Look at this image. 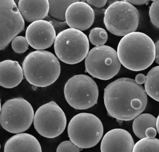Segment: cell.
Segmentation results:
<instances>
[{"label": "cell", "mask_w": 159, "mask_h": 152, "mask_svg": "<svg viewBox=\"0 0 159 152\" xmlns=\"http://www.w3.org/2000/svg\"><path fill=\"white\" fill-rule=\"evenodd\" d=\"M105 107L112 117L119 120L134 119L145 110L147 94L135 80L119 78L109 83L104 90Z\"/></svg>", "instance_id": "cell-1"}, {"label": "cell", "mask_w": 159, "mask_h": 152, "mask_svg": "<svg viewBox=\"0 0 159 152\" xmlns=\"http://www.w3.org/2000/svg\"><path fill=\"white\" fill-rule=\"evenodd\" d=\"M119 61L125 68L139 71L148 68L155 58V45L147 34L133 32L124 35L117 48Z\"/></svg>", "instance_id": "cell-2"}, {"label": "cell", "mask_w": 159, "mask_h": 152, "mask_svg": "<svg viewBox=\"0 0 159 152\" xmlns=\"http://www.w3.org/2000/svg\"><path fill=\"white\" fill-rule=\"evenodd\" d=\"M24 74L27 81L37 87H47L60 76L61 68L58 58L47 50L29 53L22 62Z\"/></svg>", "instance_id": "cell-3"}, {"label": "cell", "mask_w": 159, "mask_h": 152, "mask_svg": "<svg viewBox=\"0 0 159 152\" xmlns=\"http://www.w3.org/2000/svg\"><path fill=\"white\" fill-rule=\"evenodd\" d=\"M53 48L60 61L74 65L86 58L89 49V39L82 31L68 28L57 35Z\"/></svg>", "instance_id": "cell-4"}, {"label": "cell", "mask_w": 159, "mask_h": 152, "mask_svg": "<svg viewBox=\"0 0 159 152\" xmlns=\"http://www.w3.org/2000/svg\"><path fill=\"white\" fill-rule=\"evenodd\" d=\"M70 140L81 148L96 146L103 135L101 120L93 114L82 112L75 115L68 125Z\"/></svg>", "instance_id": "cell-5"}, {"label": "cell", "mask_w": 159, "mask_h": 152, "mask_svg": "<svg viewBox=\"0 0 159 152\" xmlns=\"http://www.w3.org/2000/svg\"><path fill=\"white\" fill-rule=\"evenodd\" d=\"M34 118L32 106L22 97L7 100L1 107V125L5 130L11 133H20L28 130Z\"/></svg>", "instance_id": "cell-6"}, {"label": "cell", "mask_w": 159, "mask_h": 152, "mask_svg": "<svg viewBox=\"0 0 159 152\" xmlns=\"http://www.w3.org/2000/svg\"><path fill=\"white\" fill-rule=\"evenodd\" d=\"M104 24L108 31L116 36H124L135 32L139 23V12L130 3L116 2L106 10Z\"/></svg>", "instance_id": "cell-7"}, {"label": "cell", "mask_w": 159, "mask_h": 152, "mask_svg": "<svg viewBox=\"0 0 159 152\" xmlns=\"http://www.w3.org/2000/svg\"><path fill=\"white\" fill-rule=\"evenodd\" d=\"M64 96L71 107L84 110L97 103L99 89L96 82L91 77L83 74H76L65 83Z\"/></svg>", "instance_id": "cell-8"}, {"label": "cell", "mask_w": 159, "mask_h": 152, "mask_svg": "<svg viewBox=\"0 0 159 152\" xmlns=\"http://www.w3.org/2000/svg\"><path fill=\"white\" fill-rule=\"evenodd\" d=\"M84 65L86 72L101 80L114 78L121 66L117 51L105 45L91 48L85 58Z\"/></svg>", "instance_id": "cell-9"}, {"label": "cell", "mask_w": 159, "mask_h": 152, "mask_svg": "<svg viewBox=\"0 0 159 152\" xmlns=\"http://www.w3.org/2000/svg\"><path fill=\"white\" fill-rule=\"evenodd\" d=\"M34 126L42 136L55 138L61 135L66 125V117L63 110L54 101L46 103L36 110Z\"/></svg>", "instance_id": "cell-10"}, {"label": "cell", "mask_w": 159, "mask_h": 152, "mask_svg": "<svg viewBox=\"0 0 159 152\" xmlns=\"http://www.w3.org/2000/svg\"><path fill=\"white\" fill-rule=\"evenodd\" d=\"M24 19L14 0H0V50L24 30Z\"/></svg>", "instance_id": "cell-11"}, {"label": "cell", "mask_w": 159, "mask_h": 152, "mask_svg": "<svg viewBox=\"0 0 159 152\" xmlns=\"http://www.w3.org/2000/svg\"><path fill=\"white\" fill-rule=\"evenodd\" d=\"M57 35L54 27L47 20L31 22L25 30V38L29 45L37 50L50 47L54 43Z\"/></svg>", "instance_id": "cell-12"}, {"label": "cell", "mask_w": 159, "mask_h": 152, "mask_svg": "<svg viewBox=\"0 0 159 152\" xmlns=\"http://www.w3.org/2000/svg\"><path fill=\"white\" fill-rule=\"evenodd\" d=\"M94 18L93 8L81 1L71 4L65 13V20L69 27L81 31L88 30L93 25Z\"/></svg>", "instance_id": "cell-13"}, {"label": "cell", "mask_w": 159, "mask_h": 152, "mask_svg": "<svg viewBox=\"0 0 159 152\" xmlns=\"http://www.w3.org/2000/svg\"><path fill=\"white\" fill-rule=\"evenodd\" d=\"M134 139L130 133L122 128L107 132L101 143V152H132Z\"/></svg>", "instance_id": "cell-14"}, {"label": "cell", "mask_w": 159, "mask_h": 152, "mask_svg": "<svg viewBox=\"0 0 159 152\" xmlns=\"http://www.w3.org/2000/svg\"><path fill=\"white\" fill-rule=\"evenodd\" d=\"M17 6L27 22L45 19L50 9L48 0H19Z\"/></svg>", "instance_id": "cell-15"}, {"label": "cell", "mask_w": 159, "mask_h": 152, "mask_svg": "<svg viewBox=\"0 0 159 152\" xmlns=\"http://www.w3.org/2000/svg\"><path fill=\"white\" fill-rule=\"evenodd\" d=\"M4 152H42V148L34 136L20 133L7 140L4 146Z\"/></svg>", "instance_id": "cell-16"}, {"label": "cell", "mask_w": 159, "mask_h": 152, "mask_svg": "<svg viewBox=\"0 0 159 152\" xmlns=\"http://www.w3.org/2000/svg\"><path fill=\"white\" fill-rule=\"evenodd\" d=\"M24 71L17 61L6 60L0 63V85L5 88H13L23 79Z\"/></svg>", "instance_id": "cell-17"}, {"label": "cell", "mask_w": 159, "mask_h": 152, "mask_svg": "<svg viewBox=\"0 0 159 152\" xmlns=\"http://www.w3.org/2000/svg\"><path fill=\"white\" fill-rule=\"evenodd\" d=\"M150 127L157 128V118L150 114H140L134 118L132 123L133 132L140 139L147 137L145 132Z\"/></svg>", "instance_id": "cell-18"}, {"label": "cell", "mask_w": 159, "mask_h": 152, "mask_svg": "<svg viewBox=\"0 0 159 152\" xmlns=\"http://www.w3.org/2000/svg\"><path fill=\"white\" fill-rule=\"evenodd\" d=\"M144 84L147 95L159 102V66L152 68L148 72Z\"/></svg>", "instance_id": "cell-19"}, {"label": "cell", "mask_w": 159, "mask_h": 152, "mask_svg": "<svg viewBox=\"0 0 159 152\" xmlns=\"http://www.w3.org/2000/svg\"><path fill=\"white\" fill-rule=\"evenodd\" d=\"M80 0H48L50 9L48 15L60 20H65V13L68 7Z\"/></svg>", "instance_id": "cell-20"}, {"label": "cell", "mask_w": 159, "mask_h": 152, "mask_svg": "<svg viewBox=\"0 0 159 152\" xmlns=\"http://www.w3.org/2000/svg\"><path fill=\"white\" fill-rule=\"evenodd\" d=\"M132 152H159V139L142 138L134 145Z\"/></svg>", "instance_id": "cell-21"}, {"label": "cell", "mask_w": 159, "mask_h": 152, "mask_svg": "<svg viewBox=\"0 0 159 152\" xmlns=\"http://www.w3.org/2000/svg\"><path fill=\"white\" fill-rule=\"evenodd\" d=\"M89 40L95 47L104 45L108 38V35L106 30L101 27L92 29L89 34Z\"/></svg>", "instance_id": "cell-22"}, {"label": "cell", "mask_w": 159, "mask_h": 152, "mask_svg": "<svg viewBox=\"0 0 159 152\" xmlns=\"http://www.w3.org/2000/svg\"><path fill=\"white\" fill-rule=\"evenodd\" d=\"M29 43L25 37L16 36L11 42L12 50L17 53H23L29 48Z\"/></svg>", "instance_id": "cell-23"}, {"label": "cell", "mask_w": 159, "mask_h": 152, "mask_svg": "<svg viewBox=\"0 0 159 152\" xmlns=\"http://www.w3.org/2000/svg\"><path fill=\"white\" fill-rule=\"evenodd\" d=\"M149 16L152 24L159 29V0L152 3L149 9Z\"/></svg>", "instance_id": "cell-24"}, {"label": "cell", "mask_w": 159, "mask_h": 152, "mask_svg": "<svg viewBox=\"0 0 159 152\" xmlns=\"http://www.w3.org/2000/svg\"><path fill=\"white\" fill-rule=\"evenodd\" d=\"M57 152H80V149L71 140H66L59 144L57 148Z\"/></svg>", "instance_id": "cell-25"}, {"label": "cell", "mask_w": 159, "mask_h": 152, "mask_svg": "<svg viewBox=\"0 0 159 152\" xmlns=\"http://www.w3.org/2000/svg\"><path fill=\"white\" fill-rule=\"evenodd\" d=\"M45 20L49 21L54 27L55 30L56 31V33L58 34L60 32H61V31L66 29L68 28V25L67 24V22H66V20H58L57 19L53 18L52 17H50L49 15H48L47 16V17L45 18Z\"/></svg>", "instance_id": "cell-26"}, {"label": "cell", "mask_w": 159, "mask_h": 152, "mask_svg": "<svg viewBox=\"0 0 159 152\" xmlns=\"http://www.w3.org/2000/svg\"><path fill=\"white\" fill-rule=\"evenodd\" d=\"M85 2L93 7L102 8L106 6L107 0H86Z\"/></svg>", "instance_id": "cell-27"}, {"label": "cell", "mask_w": 159, "mask_h": 152, "mask_svg": "<svg viewBox=\"0 0 159 152\" xmlns=\"http://www.w3.org/2000/svg\"><path fill=\"white\" fill-rule=\"evenodd\" d=\"M122 1L130 3L132 5L140 6L145 4H148L149 1L150 0H122Z\"/></svg>", "instance_id": "cell-28"}, {"label": "cell", "mask_w": 159, "mask_h": 152, "mask_svg": "<svg viewBox=\"0 0 159 152\" xmlns=\"http://www.w3.org/2000/svg\"><path fill=\"white\" fill-rule=\"evenodd\" d=\"M146 136L148 138H155L157 135V128L153 127L148 128L145 132Z\"/></svg>", "instance_id": "cell-29"}, {"label": "cell", "mask_w": 159, "mask_h": 152, "mask_svg": "<svg viewBox=\"0 0 159 152\" xmlns=\"http://www.w3.org/2000/svg\"><path fill=\"white\" fill-rule=\"evenodd\" d=\"M135 81L139 84H142L143 83H145V80H146V76L142 73H139L138 74L136 75L135 76Z\"/></svg>", "instance_id": "cell-30"}, {"label": "cell", "mask_w": 159, "mask_h": 152, "mask_svg": "<svg viewBox=\"0 0 159 152\" xmlns=\"http://www.w3.org/2000/svg\"><path fill=\"white\" fill-rule=\"evenodd\" d=\"M155 62L159 65V40L155 43Z\"/></svg>", "instance_id": "cell-31"}, {"label": "cell", "mask_w": 159, "mask_h": 152, "mask_svg": "<svg viewBox=\"0 0 159 152\" xmlns=\"http://www.w3.org/2000/svg\"><path fill=\"white\" fill-rule=\"evenodd\" d=\"M122 1V0H107V3H106V5L105 7H102L104 10H106V9L110 6L112 4L116 2H117V1Z\"/></svg>", "instance_id": "cell-32"}, {"label": "cell", "mask_w": 159, "mask_h": 152, "mask_svg": "<svg viewBox=\"0 0 159 152\" xmlns=\"http://www.w3.org/2000/svg\"><path fill=\"white\" fill-rule=\"evenodd\" d=\"M157 130L159 134V114L157 118Z\"/></svg>", "instance_id": "cell-33"}, {"label": "cell", "mask_w": 159, "mask_h": 152, "mask_svg": "<svg viewBox=\"0 0 159 152\" xmlns=\"http://www.w3.org/2000/svg\"><path fill=\"white\" fill-rule=\"evenodd\" d=\"M14 2L16 3V4H17V5H18V3H19V0H14Z\"/></svg>", "instance_id": "cell-34"}, {"label": "cell", "mask_w": 159, "mask_h": 152, "mask_svg": "<svg viewBox=\"0 0 159 152\" xmlns=\"http://www.w3.org/2000/svg\"><path fill=\"white\" fill-rule=\"evenodd\" d=\"M86 0H81V1H83V2H85Z\"/></svg>", "instance_id": "cell-35"}, {"label": "cell", "mask_w": 159, "mask_h": 152, "mask_svg": "<svg viewBox=\"0 0 159 152\" xmlns=\"http://www.w3.org/2000/svg\"><path fill=\"white\" fill-rule=\"evenodd\" d=\"M150 1H152L153 2V1H156V0H150Z\"/></svg>", "instance_id": "cell-36"}]
</instances>
